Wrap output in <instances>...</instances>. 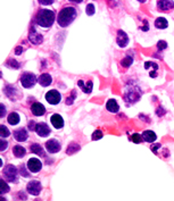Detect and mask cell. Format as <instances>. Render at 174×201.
Here are the masks:
<instances>
[{
    "label": "cell",
    "mask_w": 174,
    "mask_h": 201,
    "mask_svg": "<svg viewBox=\"0 0 174 201\" xmlns=\"http://www.w3.org/2000/svg\"><path fill=\"white\" fill-rule=\"evenodd\" d=\"M55 13L50 9H40L35 16V23L41 27L49 29L55 23Z\"/></svg>",
    "instance_id": "obj_2"
},
{
    "label": "cell",
    "mask_w": 174,
    "mask_h": 201,
    "mask_svg": "<svg viewBox=\"0 0 174 201\" xmlns=\"http://www.w3.org/2000/svg\"><path fill=\"white\" fill-rule=\"evenodd\" d=\"M138 1H140V2H145L146 0H138Z\"/></svg>",
    "instance_id": "obj_42"
},
{
    "label": "cell",
    "mask_w": 174,
    "mask_h": 201,
    "mask_svg": "<svg viewBox=\"0 0 174 201\" xmlns=\"http://www.w3.org/2000/svg\"><path fill=\"white\" fill-rule=\"evenodd\" d=\"M20 171H21V175H22V176H24V177H29V176H30V174L27 173V171H26V168L24 167V166H21Z\"/></svg>",
    "instance_id": "obj_33"
},
{
    "label": "cell",
    "mask_w": 174,
    "mask_h": 201,
    "mask_svg": "<svg viewBox=\"0 0 174 201\" xmlns=\"http://www.w3.org/2000/svg\"><path fill=\"white\" fill-rule=\"evenodd\" d=\"M35 126H36V124L33 121H31V122L29 123V130L30 131H33V130H35Z\"/></svg>",
    "instance_id": "obj_38"
},
{
    "label": "cell",
    "mask_w": 174,
    "mask_h": 201,
    "mask_svg": "<svg viewBox=\"0 0 174 201\" xmlns=\"http://www.w3.org/2000/svg\"><path fill=\"white\" fill-rule=\"evenodd\" d=\"M76 16H78L76 8H74L72 6H66L58 13L57 23H58V25L60 27H67L74 22Z\"/></svg>",
    "instance_id": "obj_1"
},
{
    "label": "cell",
    "mask_w": 174,
    "mask_h": 201,
    "mask_svg": "<svg viewBox=\"0 0 174 201\" xmlns=\"http://www.w3.org/2000/svg\"><path fill=\"white\" fill-rule=\"evenodd\" d=\"M87 14H88L89 16H91V15H93V14L96 13V10H95V6L92 5V3H89L88 6H87Z\"/></svg>",
    "instance_id": "obj_32"
},
{
    "label": "cell",
    "mask_w": 174,
    "mask_h": 201,
    "mask_svg": "<svg viewBox=\"0 0 174 201\" xmlns=\"http://www.w3.org/2000/svg\"><path fill=\"white\" fill-rule=\"evenodd\" d=\"M45 147H46V150L49 153H57V152L60 150L62 145H60V142L56 139H50L45 143Z\"/></svg>",
    "instance_id": "obj_5"
},
{
    "label": "cell",
    "mask_w": 174,
    "mask_h": 201,
    "mask_svg": "<svg viewBox=\"0 0 174 201\" xmlns=\"http://www.w3.org/2000/svg\"><path fill=\"white\" fill-rule=\"evenodd\" d=\"M41 189H42L41 183L35 180V181L29 182V184H27V186H26V191L32 195H39L40 192H41Z\"/></svg>",
    "instance_id": "obj_9"
},
{
    "label": "cell",
    "mask_w": 174,
    "mask_h": 201,
    "mask_svg": "<svg viewBox=\"0 0 174 201\" xmlns=\"http://www.w3.org/2000/svg\"><path fill=\"white\" fill-rule=\"evenodd\" d=\"M54 2H55V0H39V3L42 6H49Z\"/></svg>",
    "instance_id": "obj_34"
},
{
    "label": "cell",
    "mask_w": 174,
    "mask_h": 201,
    "mask_svg": "<svg viewBox=\"0 0 174 201\" xmlns=\"http://www.w3.org/2000/svg\"><path fill=\"white\" fill-rule=\"evenodd\" d=\"M157 47L159 50H164L167 48V43L165 42V41H159V42L157 43Z\"/></svg>",
    "instance_id": "obj_35"
},
{
    "label": "cell",
    "mask_w": 174,
    "mask_h": 201,
    "mask_svg": "<svg viewBox=\"0 0 174 201\" xmlns=\"http://www.w3.org/2000/svg\"><path fill=\"white\" fill-rule=\"evenodd\" d=\"M29 40L31 41V43H33V44H40V43H42V41H43V36H42V34L38 33L34 27H32V29L30 30Z\"/></svg>",
    "instance_id": "obj_11"
},
{
    "label": "cell",
    "mask_w": 174,
    "mask_h": 201,
    "mask_svg": "<svg viewBox=\"0 0 174 201\" xmlns=\"http://www.w3.org/2000/svg\"><path fill=\"white\" fill-rule=\"evenodd\" d=\"M38 82H39V84L41 86H49L51 84V82H53V79H51V76L48 73H43L38 79Z\"/></svg>",
    "instance_id": "obj_17"
},
{
    "label": "cell",
    "mask_w": 174,
    "mask_h": 201,
    "mask_svg": "<svg viewBox=\"0 0 174 201\" xmlns=\"http://www.w3.org/2000/svg\"><path fill=\"white\" fill-rule=\"evenodd\" d=\"M101 138H102V132L100 131V130L95 131L93 134H92V140H93V141H96V140H100Z\"/></svg>",
    "instance_id": "obj_31"
},
{
    "label": "cell",
    "mask_w": 174,
    "mask_h": 201,
    "mask_svg": "<svg viewBox=\"0 0 174 201\" xmlns=\"http://www.w3.org/2000/svg\"><path fill=\"white\" fill-rule=\"evenodd\" d=\"M31 151L35 155L39 156H45V150H43L42 145L39 144V143H32L31 144Z\"/></svg>",
    "instance_id": "obj_24"
},
{
    "label": "cell",
    "mask_w": 174,
    "mask_h": 201,
    "mask_svg": "<svg viewBox=\"0 0 174 201\" xmlns=\"http://www.w3.org/2000/svg\"><path fill=\"white\" fill-rule=\"evenodd\" d=\"M9 135H10L9 130L7 129L5 125H1V127H0V136H1V139H6Z\"/></svg>",
    "instance_id": "obj_27"
},
{
    "label": "cell",
    "mask_w": 174,
    "mask_h": 201,
    "mask_svg": "<svg viewBox=\"0 0 174 201\" xmlns=\"http://www.w3.org/2000/svg\"><path fill=\"white\" fill-rule=\"evenodd\" d=\"M9 186L7 185V183L3 180H1V195L5 194V193H7V192H9Z\"/></svg>",
    "instance_id": "obj_29"
},
{
    "label": "cell",
    "mask_w": 174,
    "mask_h": 201,
    "mask_svg": "<svg viewBox=\"0 0 174 201\" xmlns=\"http://www.w3.org/2000/svg\"><path fill=\"white\" fill-rule=\"evenodd\" d=\"M31 112H32L34 116H42L46 114V108L42 103L40 102H34L32 106H31Z\"/></svg>",
    "instance_id": "obj_14"
},
{
    "label": "cell",
    "mask_w": 174,
    "mask_h": 201,
    "mask_svg": "<svg viewBox=\"0 0 174 201\" xmlns=\"http://www.w3.org/2000/svg\"><path fill=\"white\" fill-rule=\"evenodd\" d=\"M68 1H71V2H74V3H81L83 0H68Z\"/></svg>",
    "instance_id": "obj_41"
},
{
    "label": "cell",
    "mask_w": 174,
    "mask_h": 201,
    "mask_svg": "<svg viewBox=\"0 0 174 201\" xmlns=\"http://www.w3.org/2000/svg\"><path fill=\"white\" fill-rule=\"evenodd\" d=\"M46 100L50 105H58L62 100V96L57 90H50L46 93Z\"/></svg>",
    "instance_id": "obj_6"
},
{
    "label": "cell",
    "mask_w": 174,
    "mask_h": 201,
    "mask_svg": "<svg viewBox=\"0 0 174 201\" xmlns=\"http://www.w3.org/2000/svg\"><path fill=\"white\" fill-rule=\"evenodd\" d=\"M6 148H8V142H6L3 139H1V148H0V150H1V151H5Z\"/></svg>",
    "instance_id": "obj_37"
},
{
    "label": "cell",
    "mask_w": 174,
    "mask_h": 201,
    "mask_svg": "<svg viewBox=\"0 0 174 201\" xmlns=\"http://www.w3.org/2000/svg\"><path fill=\"white\" fill-rule=\"evenodd\" d=\"M155 26L157 27V29H159V30H165L168 26V22L164 17H158L155 21Z\"/></svg>",
    "instance_id": "obj_21"
},
{
    "label": "cell",
    "mask_w": 174,
    "mask_h": 201,
    "mask_svg": "<svg viewBox=\"0 0 174 201\" xmlns=\"http://www.w3.org/2000/svg\"><path fill=\"white\" fill-rule=\"evenodd\" d=\"M116 42H117V44L121 47V48H124V47H126V46H128V43H129L128 34L125 33L124 31L118 30L117 31V36H116Z\"/></svg>",
    "instance_id": "obj_12"
},
{
    "label": "cell",
    "mask_w": 174,
    "mask_h": 201,
    "mask_svg": "<svg viewBox=\"0 0 174 201\" xmlns=\"http://www.w3.org/2000/svg\"><path fill=\"white\" fill-rule=\"evenodd\" d=\"M50 122H51L54 127L57 130L64 127V119H63V117L59 114H53V115L50 116Z\"/></svg>",
    "instance_id": "obj_13"
},
{
    "label": "cell",
    "mask_w": 174,
    "mask_h": 201,
    "mask_svg": "<svg viewBox=\"0 0 174 201\" xmlns=\"http://www.w3.org/2000/svg\"><path fill=\"white\" fill-rule=\"evenodd\" d=\"M78 85L81 88V90H82L84 93H91L92 88H93V84H92L91 81H88L87 83H84V81H82V80H79Z\"/></svg>",
    "instance_id": "obj_18"
},
{
    "label": "cell",
    "mask_w": 174,
    "mask_h": 201,
    "mask_svg": "<svg viewBox=\"0 0 174 201\" xmlns=\"http://www.w3.org/2000/svg\"><path fill=\"white\" fill-rule=\"evenodd\" d=\"M6 66L10 67V68H14V69H18V68L21 67V65H20V63H17L16 60L9 59V60H8V62L6 63Z\"/></svg>",
    "instance_id": "obj_28"
},
{
    "label": "cell",
    "mask_w": 174,
    "mask_h": 201,
    "mask_svg": "<svg viewBox=\"0 0 174 201\" xmlns=\"http://www.w3.org/2000/svg\"><path fill=\"white\" fill-rule=\"evenodd\" d=\"M26 167L30 171H32V173H38V171H41V168H42V162L41 160L38 158H30L29 162L26 164Z\"/></svg>",
    "instance_id": "obj_8"
},
{
    "label": "cell",
    "mask_w": 174,
    "mask_h": 201,
    "mask_svg": "<svg viewBox=\"0 0 174 201\" xmlns=\"http://www.w3.org/2000/svg\"><path fill=\"white\" fill-rule=\"evenodd\" d=\"M142 138H143L145 141L149 142V143H153V142L156 141L157 136H156V134L153 131H145V132L142 133Z\"/></svg>",
    "instance_id": "obj_22"
},
{
    "label": "cell",
    "mask_w": 174,
    "mask_h": 201,
    "mask_svg": "<svg viewBox=\"0 0 174 201\" xmlns=\"http://www.w3.org/2000/svg\"><path fill=\"white\" fill-rule=\"evenodd\" d=\"M5 116V106L1 105V117H3Z\"/></svg>",
    "instance_id": "obj_40"
},
{
    "label": "cell",
    "mask_w": 174,
    "mask_h": 201,
    "mask_svg": "<svg viewBox=\"0 0 174 201\" xmlns=\"http://www.w3.org/2000/svg\"><path fill=\"white\" fill-rule=\"evenodd\" d=\"M75 92H73V94H72V97H68L67 98V100H66V105H72L73 103V101H74V98H75Z\"/></svg>",
    "instance_id": "obj_36"
},
{
    "label": "cell",
    "mask_w": 174,
    "mask_h": 201,
    "mask_svg": "<svg viewBox=\"0 0 174 201\" xmlns=\"http://www.w3.org/2000/svg\"><path fill=\"white\" fill-rule=\"evenodd\" d=\"M106 109L111 112H117L118 109H120V106H118V103L116 102V100L111 99L107 101V103H106Z\"/></svg>",
    "instance_id": "obj_19"
},
{
    "label": "cell",
    "mask_w": 174,
    "mask_h": 201,
    "mask_svg": "<svg viewBox=\"0 0 174 201\" xmlns=\"http://www.w3.org/2000/svg\"><path fill=\"white\" fill-rule=\"evenodd\" d=\"M139 88H130L128 89V91L124 93V99H126V101H129L130 103H133V102H137L140 97H141V93H137L135 94V90H138Z\"/></svg>",
    "instance_id": "obj_7"
},
{
    "label": "cell",
    "mask_w": 174,
    "mask_h": 201,
    "mask_svg": "<svg viewBox=\"0 0 174 201\" xmlns=\"http://www.w3.org/2000/svg\"><path fill=\"white\" fill-rule=\"evenodd\" d=\"M14 138L18 142H24L29 139V133H27L26 130L22 127V129H18L14 132Z\"/></svg>",
    "instance_id": "obj_15"
},
{
    "label": "cell",
    "mask_w": 174,
    "mask_h": 201,
    "mask_svg": "<svg viewBox=\"0 0 174 201\" xmlns=\"http://www.w3.org/2000/svg\"><path fill=\"white\" fill-rule=\"evenodd\" d=\"M7 121L9 123L10 125H17L20 123L21 118H20V115L17 112H10L8 117H7Z\"/></svg>",
    "instance_id": "obj_23"
},
{
    "label": "cell",
    "mask_w": 174,
    "mask_h": 201,
    "mask_svg": "<svg viewBox=\"0 0 174 201\" xmlns=\"http://www.w3.org/2000/svg\"><path fill=\"white\" fill-rule=\"evenodd\" d=\"M142 135H140V134H137V133H134V134L132 135V138H131V140L134 143H141L142 142Z\"/></svg>",
    "instance_id": "obj_30"
},
{
    "label": "cell",
    "mask_w": 174,
    "mask_h": 201,
    "mask_svg": "<svg viewBox=\"0 0 174 201\" xmlns=\"http://www.w3.org/2000/svg\"><path fill=\"white\" fill-rule=\"evenodd\" d=\"M3 176L8 182L17 183L18 182V169L13 165H7L2 171Z\"/></svg>",
    "instance_id": "obj_3"
},
{
    "label": "cell",
    "mask_w": 174,
    "mask_h": 201,
    "mask_svg": "<svg viewBox=\"0 0 174 201\" xmlns=\"http://www.w3.org/2000/svg\"><path fill=\"white\" fill-rule=\"evenodd\" d=\"M22 51H23V48H22V47H18V48H16V50H15V53H16V55H21Z\"/></svg>",
    "instance_id": "obj_39"
},
{
    "label": "cell",
    "mask_w": 174,
    "mask_h": 201,
    "mask_svg": "<svg viewBox=\"0 0 174 201\" xmlns=\"http://www.w3.org/2000/svg\"><path fill=\"white\" fill-rule=\"evenodd\" d=\"M36 82H38L36 76L33 73H30V72L23 73L22 76H21V83H22L23 88H25V89H30V88L34 86V84Z\"/></svg>",
    "instance_id": "obj_4"
},
{
    "label": "cell",
    "mask_w": 174,
    "mask_h": 201,
    "mask_svg": "<svg viewBox=\"0 0 174 201\" xmlns=\"http://www.w3.org/2000/svg\"><path fill=\"white\" fill-rule=\"evenodd\" d=\"M157 7H158V9L159 10L167 11V10L173 9L174 8V2L172 1V0H158Z\"/></svg>",
    "instance_id": "obj_16"
},
{
    "label": "cell",
    "mask_w": 174,
    "mask_h": 201,
    "mask_svg": "<svg viewBox=\"0 0 174 201\" xmlns=\"http://www.w3.org/2000/svg\"><path fill=\"white\" fill-rule=\"evenodd\" d=\"M79 150H80V145L79 144H76V143H69L68 148H67L66 152H67V155H73V153L78 152Z\"/></svg>",
    "instance_id": "obj_25"
},
{
    "label": "cell",
    "mask_w": 174,
    "mask_h": 201,
    "mask_svg": "<svg viewBox=\"0 0 174 201\" xmlns=\"http://www.w3.org/2000/svg\"><path fill=\"white\" fill-rule=\"evenodd\" d=\"M13 153L16 158H23L25 153H26V150L22 145H15L13 148Z\"/></svg>",
    "instance_id": "obj_20"
},
{
    "label": "cell",
    "mask_w": 174,
    "mask_h": 201,
    "mask_svg": "<svg viewBox=\"0 0 174 201\" xmlns=\"http://www.w3.org/2000/svg\"><path fill=\"white\" fill-rule=\"evenodd\" d=\"M132 63H133V57H132V56H126L124 59L121 62V66L125 67V68H128V67L131 66Z\"/></svg>",
    "instance_id": "obj_26"
},
{
    "label": "cell",
    "mask_w": 174,
    "mask_h": 201,
    "mask_svg": "<svg viewBox=\"0 0 174 201\" xmlns=\"http://www.w3.org/2000/svg\"><path fill=\"white\" fill-rule=\"evenodd\" d=\"M35 132L41 138H46V136H48L50 134L51 130H50V127L47 125L46 123H38L35 126Z\"/></svg>",
    "instance_id": "obj_10"
}]
</instances>
